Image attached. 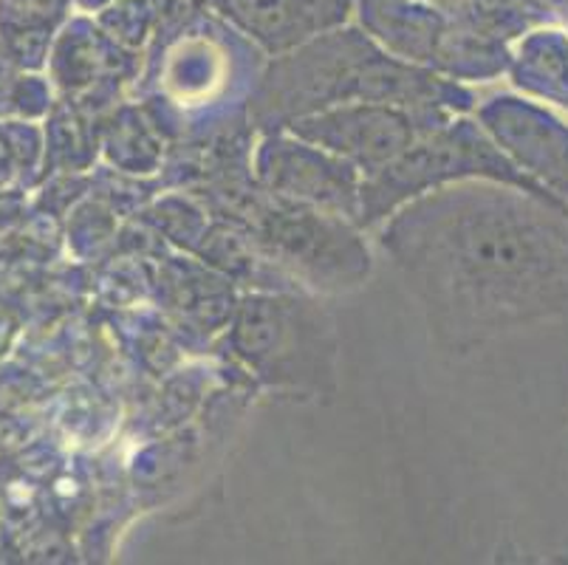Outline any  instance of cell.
I'll return each mask as SVG.
<instances>
[{
	"mask_svg": "<svg viewBox=\"0 0 568 565\" xmlns=\"http://www.w3.org/2000/svg\"><path fill=\"white\" fill-rule=\"evenodd\" d=\"M379 246L444 349L568 317V206L529 190L436 186L382 221Z\"/></svg>",
	"mask_w": 568,
	"mask_h": 565,
	"instance_id": "obj_1",
	"label": "cell"
},
{
	"mask_svg": "<svg viewBox=\"0 0 568 565\" xmlns=\"http://www.w3.org/2000/svg\"><path fill=\"white\" fill-rule=\"evenodd\" d=\"M345 102H385L416 113L427 128H438L456 111H467L473 97L430 65L385 51L365 29L343 26L272 57L246 111L257 131L275 133Z\"/></svg>",
	"mask_w": 568,
	"mask_h": 565,
	"instance_id": "obj_2",
	"label": "cell"
},
{
	"mask_svg": "<svg viewBox=\"0 0 568 565\" xmlns=\"http://www.w3.org/2000/svg\"><path fill=\"white\" fill-rule=\"evenodd\" d=\"M226 218L246 232L263 261L275 263L306 286L345 294L368 280L374 261L363 226L348 218L281 199L257 186L226 206Z\"/></svg>",
	"mask_w": 568,
	"mask_h": 565,
	"instance_id": "obj_3",
	"label": "cell"
},
{
	"mask_svg": "<svg viewBox=\"0 0 568 565\" xmlns=\"http://www.w3.org/2000/svg\"><path fill=\"white\" fill-rule=\"evenodd\" d=\"M230 349L257 380L277 391L325 393L337 385V329L303 294L257 292L237 303Z\"/></svg>",
	"mask_w": 568,
	"mask_h": 565,
	"instance_id": "obj_4",
	"label": "cell"
},
{
	"mask_svg": "<svg viewBox=\"0 0 568 565\" xmlns=\"http://www.w3.org/2000/svg\"><path fill=\"white\" fill-rule=\"evenodd\" d=\"M255 184L281 199L348 218L356 226L363 218V170L292 131L263 133L255 150Z\"/></svg>",
	"mask_w": 568,
	"mask_h": 565,
	"instance_id": "obj_5",
	"label": "cell"
},
{
	"mask_svg": "<svg viewBox=\"0 0 568 565\" xmlns=\"http://www.w3.org/2000/svg\"><path fill=\"white\" fill-rule=\"evenodd\" d=\"M187 40H179L168 51V60L159 69V97L168 113H213L215 108L250 105L257 80H250V60L232 57L241 51L244 34L230 23L226 29L187 31Z\"/></svg>",
	"mask_w": 568,
	"mask_h": 565,
	"instance_id": "obj_6",
	"label": "cell"
},
{
	"mask_svg": "<svg viewBox=\"0 0 568 565\" xmlns=\"http://www.w3.org/2000/svg\"><path fill=\"white\" fill-rule=\"evenodd\" d=\"M286 131L343 155L345 162L371 179L402 159L416 139L433 128L405 108L385 102H345L314 117L297 119Z\"/></svg>",
	"mask_w": 568,
	"mask_h": 565,
	"instance_id": "obj_7",
	"label": "cell"
},
{
	"mask_svg": "<svg viewBox=\"0 0 568 565\" xmlns=\"http://www.w3.org/2000/svg\"><path fill=\"white\" fill-rule=\"evenodd\" d=\"M489 137L549 193L568 204V124L537 102L495 97L478 108Z\"/></svg>",
	"mask_w": 568,
	"mask_h": 565,
	"instance_id": "obj_8",
	"label": "cell"
},
{
	"mask_svg": "<svg viewBox=\"0 0 568 565\" xmlns=\"http://www.w3.org/2000/svg\"><path fill=\"white\" fill-rule=\"evenodd\" d=\"M213 9L263 54L281 57L343 29L356 0H213Z\"/></svg>",
	"mask_w": 568,
	"mask_h": 565,
	"instance_id": "obj_9",
	"label": "cell"
},
{
	"mask_svg": "<svg viewBox=\"0 0 568 565\" xmlns=\"http://www.w3.org/2000/svg\"><path fill=\"white\" fill-rule=\"evenodd\" d=\"M363 29L390 54L430 65L438 62L450 26L442 14L418 0H356Z\"/></svg>",
	"mask_w": 568,
	"mask_h": 565,
	"instance_id": "obj_10",
	"label": "cell"
},
{
	"mask_svg": "<svg viewBox=\"0 0 568 565\" xmlns=\"http://www.w3.org/2000/svg\"><path fill=\"white\" fill-rule=\"evenodd\" d=\"M119 62H125V46H119L102 26L74 20L57 40L51 65L60 85L82 91L102 80Z\"/></svg>",
	"mask_w": 568,
	"mask_h": 565,
	"instance_id": "obj_11",
	"label": "cell"
},
{
	"mask_svg": "<svg viewBox=\"0 0 568 565\" xmlns=\"http://www.w3.org/2000/svg\"><path fill=\"white\" fill-rule=\"evenodd\" d=\"M515 82L568 108V40L560 31H537L520 43L515 57Z\"/></svg>",
	"mask_w": 568,
	"mask_h": 565,
	"instance_id": "obj_12",
	"label": "cell"
},
{
	"mask_svg": "<svg viewBox=\"0 0 568 565\" xmlns=\"http://www.w3.org/2000/svg\"><path fill=\"white\" fill-rule=\"evenodd\" d=\"M105 153L128 173H153L162 162V148L153 137V128L133 108H122L113 117L105 133Z\"/></svg>",
	"mask_w": 568,
	"mask_h": 565,
	"instance_id": "obj_13",
	"label": "cell"
},
{
	"mask_svg": "<svg viewBox=\"0 0 568 565\" xmlns=\"http://www.w3.org/2000/svg\"><path fill=\"white\" fill-rule=\"evenodd\" d=\"M156 23L153 0H113L100 12V26L125 49H136L148 40Z\"/></svg>",
	"mask_w": 568,
	"mask_h": 565,
	"instance_id": "obj_14",
	"label": "cell"
},
{
	"mask_svg": "<svg viewBox=\"0 0 568 565\" xmlns=\"http://www.w3.org/2000/svg\"><path fill=\"white\" fill-rule=\"evenodd\" d=\"M113 0H77V7L85 9V12H102L105 7H111Z\"/></svg>",
	"mask_w": 568,
	"mask_h": 565,
	"instance_id": "obj_15",
	"label": "cell"
}]
</instances>
